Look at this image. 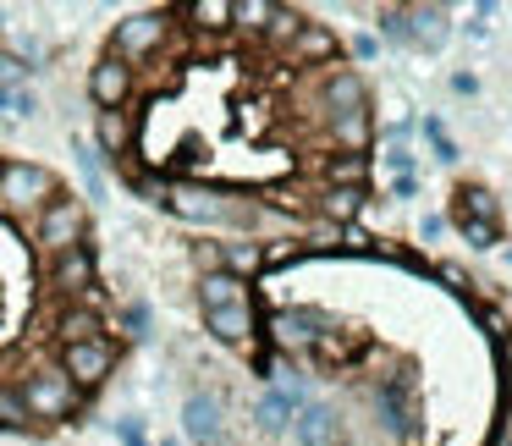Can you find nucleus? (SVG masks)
Segmentation results:
<instances>
[{
	"label": "nucleus",
	"instance_id": "obj_17",
	"mask_svg": "<svg viewBox=\"0 0 512 446\" xmlns=\"http://www.w3.org/2000/svg\"><path fill=\"white\" fill-rule=\"evenodd\" d=\"M292 430H298L303 446H331L336 441V419H331V408H320V402H303L298 419H292Z\"/></svg>",
	"mask_w": 512,
	"mask_h": 446
},
{
	"label": "nucleus",
	"instance_id": "obj_9",
	"mask_svg": "<svg viewBox=\"0 0 512 446\" xmlns=\"http://www.w3.org/2000/svg\"><path fill=\"white\" fill-rule=\"evenodd\" d=\"M50 287L67 292V298H78V292L94 287V254H89V243H83V248H67V254L50 259Z\"/></svg>",
	"mask_w": 512,
	"mask_h": 446
},
{
	"label": "nucleus",
	"instance_id": "obj_32",
	"mask_svg": "<svg viewBox=\"0 0 512 446\" xmlns=\"http://www.w3.org/2000/svg\"><path fill=\"white\" fill-rule=\"evenodd\" d=\"M386 166H391V171H408V166H413L408 144H402V127H397V133H391V144H386Z\"/></svg>",
	"mask_w": 512,
	"mask_h": 446
},
{
	"label": "nucleus",
	"instance_id": "obj_21",
	"mask_svg": "<svg viewBox=\"0 0 512 446\" xmlns=\"http://www.w3.org/2000/svg\"><path fill=\"white\" fill-rule=\"evenodd\" d=\"M364 199H369V188H325V221H336V226H347L358 210H364Z\"/></svg>",
	"mask_w": 512,
	"mask_h": 446
},
{
	"label": "nucleus",
	"instance_id": "obj_18",
	"mask_svg": "<svg viewBox=\"0 0 512 446\" xmlns=\"http://www.w3.org/2000/svg\"><path fill=\"white\" fill-rule=\"evenodd\" d=\"M457 221H479V226H501V204L490 188H457Z\"/></svg>",
	"mask_w": 512,
	"mask_h": 446
},
{
	"label": "nucleus",
	"instance_id": "obj_6",
	"mask_svg": "<svg viewBox=\"0 0 512 446\" xmlns=\"http://www.w3.org/2000/svg\"><path fill=\"white\" fill-rule=\"evenodd\" d=\"M375 408H380V419H386V430L397 435V441H413V435H419V413H413V380H408V375H391L386 386L375 391Z\"/></svg>",
	"mask_w": 512,
	"mask_h": 446
},
{
	"label": "nucleus",
	"instance_id": "obj_35",
	"mask_svg": "<svg viewBox=\"0 0 512 446\" xmlns=\"http://www.w3.org/2000/svg\"><path fill=\"white\" fill-rule=\"evenodd\" d=\"M452 89H457V94H479V78H474V72H457Z\"/></svg>",
	"mask_w": 512,
	"mask_h": 446
},
{
	"label": "nucleus",
	"instance_id": "obj_31",
	"mask_svg": "<svg viewBox=\"0 0 512 446\" xmlns=\"http://www.w3.org/2000/svg\"><path fill=\"white\" fill-rule=\"evenodd\" d=\"M298 28H303V17L281 6V12H276V23H270V39H287V45H292V39H298Z\"/></svg>",
	"mask_w": 512,
	"mask_h": 446
},
{
	"label": "nucleus",
	"instance_id": "obj_37",
	"mask_svg": "<svg viewBox=\"0 0 512 446\" xmlns=\"http://www.w3.org/2000/svg\"><path fill=\"white\" fill-rule=\"evenodd\" d=\"M0 111H12V89L6 83H0Z\"/></svg>",
	"mask_w": 512,
	"mask_h": 446
},
{
	"label": "nucleus",
	"instance_id": "obj_13",
	"mask_svg": "<svg viewBox=\"0 0 512 446\" xmlns=\"http://www.w3.org/2000/svg\"><path fill=\"white\" fill-rule=\"evenodd\" d=\"M182 424H188V435L199 446H215V435H221V402H215L210 391H193V397L182 402Z\"/></svg>",
	"mask_w": 512,
	"mask_h": 446
},
{
	"label": "nucleus",
	"instance_id": "obj_4",
	"mask_svg": "<svg viewBox=\"0 0 512 446\" xmlns=\"http://www.w3.org/2000/svg\"><path fill=\"white\" fill-rule=\"evenodd\" d=\"M111 369H116V342H111V336H94V342H72L67 353H61V375H67L78 391L105 386V375H111Z\"/></svg>",
	"mask_w": 512,
	"mask_h": 446
},
{
	"label": "nucleus",
	"instance_id": "obj_40",
	"mask_svg": "<svg viewBox=\"0 0 512 446\" xmlns=\"http://www.w3.org/2000/svg\"><path fill=\"white\" fill-rule=\"evenodd\" d=\"M166 446H177V441H166Z\"/></svg>",
	"mask_w": 512,
	"mask_h": 446
},
{
	"label": "nucleus",
	"instance_id": "obj_33",
	"mask_svg": "<svg viewBox=\"0 0 512 446\" xmlns=\"http://www.w3.org/2000/svg\"><path fill=\"white\" fill-rule=\"evenodd\" d=\"M122 320H127V336H144V331H149V309H144V303H133Z\"/></svg>",
	"mask_w": 512,
	"mask_h": 446
},
{
	"label": "nucleus",
	"instance_id": "obj_38",
	"mask_svg": "<svg viewBox=\"0 0 512 446\" xmlns=\"http://www.w3.org/2000/svg\"><path fill=\"white\" fill-rule=\"evenodd\" d=\"M0 23H6V12H0Z\"/></svg>",
	"mask_w": 512,
	"mask_h": 446
},
{
	"label": "nucleus",
	"instance_id": "obj_36",
	"mask_svg": "<svg viewBox=\"0 0 512 446\" xmlns=\"http://www.w3.org/2000/svg\"><path fill=\"white\" fill-rule=\"evenodd\" d=\"M375 50H380V45H375V39H369V34H364V39H353V56H358V61H369V56H375Z\"/></svg>",
	"mask_w": 512,
	"mask_h": 446
},
{
	"label": "nucleus",
	"instance_id": "obj_22",
	"mask_svg": "<svg viewBox=\"0 0 512 446\" xmlns=\"http://www.w3.org/2000/svg\"><path fill=\"white\" fill-rule=\"evenodd\" d=\"M276 12H281V6H270V0H232V23L248 28V34H270Z\"/></svg>",
	"mask_w": 512,
	"mask_h": 446
},
{
	"label": "nucleus",
	"instance_id": "obj_11",
	"mask_svg": "<svg viewBox=\"0 0 512 446\" xmlns=\"http://www.w3.org/2000/svg\"><path fill=\"white\" fill-rule=\"evenodd\" d=\"M402 23H408V45L419 50H441L452 23H446V6H402Z\"/></svg>",
	"mask_w": 512,
	"mask_h": 446
},
{
	"label": "nucleus",
	"instance_id": "obj_27",
	"mask_svg": "<svg viewBox=\"0 0 512 446\" xmlns=\"http://www.w3.org/2000/svg\"><path fill=\"white\" fill-rule=\"evenodd\" d=\"M94 336H100V314L94 309H67L61 314V342H94Z\"/></svg>",
	"mask_w": 512,
	"mask_h": 446
},
{
	"label": "nucleus",
	"instance_id": "obj_5",
	"mask_svg": "<svg viewBox=\"0 0 512 446\" xmlns=\"http://www.w3.org/2000/svg\"><path fill=\"white\" fill-rule=\"evenodd\" d=\"M160 39H166V12H133L116 23V39H111V56L116 61H144L149 50H160Z\"/></svg>",
	"mask_w": 512,
	"mask_h": 446
},
{
	"label": "nucleus",
	"instance_id": "obj_20",
	"mask_svg": "<svg viewBox=\"0 0 512 446\" xmlns=\"http://www.w3.org/2000/svg\"><path fill=\"white\" fill-rule=\"evenodd\" d=\"M325 182H331V188H364L369 182V155H331L325 160Z\"/></svg>",
	"mask_w": 512,
	"mask_h": 446
},
{
	"label": "nucleus",
	"instance_id": "obj_15",
	"mask_svg": "<svg viewBox=\"0 0 512 446\" xmlns=\"http://www.w3.org/2000/svg\"><path fill=\"white\" fill-rule=\"evenodd\" d=\"M199 303H204V314H210V309H232V303H248V281L226 276V270H210V276L199 281Z\"/></svg>",
	"mask_w": 512,
	"mask_h": 446
},
{
	"label": "nucleus",
	"instance_id": "obj_23",
	"mask_svg": "<svg viewBox=\"0 0 512 446\" xmlns=\"http://www.w3.org/2000/svg\"><path fill=\"white\" fill-rule=\"evenodd\" d=\"M127 144H133V122H127V111H100V149L105 155H127Z\"/></svg>",
	"mask_w": 512,
	"mask_h": 446
},
{
	"label": "nucleus",
	"instance_id": "obj_14",
	"mask_svg": "<svg viewBox=\"0 0 512 446\" xmlns=\"http://www.w3.org/2000/svg\"><path fill=\"white\" fill-rule=\"evenodd\" d=\"M325 111L331 116H358L369 111V89L358 72H331V83H325Z\"/></svg>",
	"mask_w": 512,
	"mask_h": 446
},
{
	"label": "nucleus",
	"instance_id": "obj_3",
	"mask_svg": "<svg viewBox=\"0 0 512 446\" xmlns=\"http://www.w3.org/2000/svg\"><path fill=\"white\" fill-rule=\"evenodd\" d=\"M83 237H89V210H83L78 199H67V193H56V199L39 210V248L56 259V254H67V248H83Z\"/></svg>",
	"mask_w": 512,
	"mask_h": 446
},
{
	"label": "nucleus",
	"instance_id": "obj_24",
	"mask_svg": "<svg viewBox=\"0 0 512 446\" xmlns=\"http://www.w3.org/2000/svg\"><path fill=\"white\" fill-rule=\"evenodd\" d=\"M265 243H226V276H254V270H265Z\"/></svg>",
	"mask_w": 512,
	"mask_h": 446
},
{
	"label": "nucleus",
	"instance_id": "obj_19",
	"mask_svg": "<svg viewBox=\"0 0 512 446\" xmlns=\"http://www.w3.org/2000/svg\"><path fill=\"white\" fill-rule=\"evenodd\" d=\"M303 402V391L298 386H287V391H270L265 402H259V430H287L292 424V408Z\"/></svg>",
	"mask_w": 512,
	"mask_h": 446
},
{
	"label": "nucleus",
	"instance_id": "obj_10",
	"mask_svg": "<svg viewBox=\"0 0 512 446\" xmlns=\"http://www.w3.org/2000/svg\"><path fill=\"white\" fill-rule=\"evenodd\" d=\"M320 325L325 320H320V314H309V309H281L276 320H270V342L287 347V353H292V347L303 353V347L320 342Z\"/></svg>",
	"mask_w": 512,
	"mask_h": 446
},
{
	"label": "nucleus",
	"instance_id": "obj_7",
	"mask_svg": "<svg viewBox=\"0 0 512 446\" xmlns=\"http://www.w3.org/2000/svg\"><path fill=\"white\" fill-rule=\"evenodd\" d=\"M127 94H133V67L116 61V56H105L100 67L89 72V100L100 105V111H122Z\"/></svg>",
	"mask_w": 512,
	"mask_h": 446
},
{
	"label": "nucleus",
	"instance_id": "obj_16",
	"mask_svg": "<svg viewBox=\"0 0 512 446\" xmlns=\"http://www.w3.org/2000/svg\"><path fill=\"white\" fill-rule=\"evenodd\" d=\"M325 56H336V34L325 23H303L298 39H292V61H298V67H314V61H325Z\"/></svg>",
	"mask_w": 512,
	"mask_h": 446
},
{
	"label": "nucleus",
	"instance_id": "obj_28",
	"mask_svg": "<svg viewBox=\"0 0 512 446\" xmlns=\"http://www.w3.org/2000/svg\"><path fill=\"white\" fill-rule=\"evenodd\" d=\"M28 408H23V391L17 386H0V430H28Z\"/></svg>",
	"mask_w": 512,
	"mask_h": 446
},
{
	"label": "nucleus",
	"instance_id": "obj_1",
	"mask_svg": "<svg viewBox=\"0 0 512 446\" xmlns=\"http://www.w3.org/2000/svg\"><path fill=\"white\" fill-rule=\"evenodd\" d=\"M56 193H61L56 177H50L45 166H34V160H6V171H0V210L6 215L45 210Z\"/></svg>",
	"mask_w": 512,
	"mask_h": 446
},
{
	"label": "nucleus",
	"instance_id": "obj_30",
	"mask_svg": "<svg viewBox=\"0 0 512 446\" xmlns=\"http://www.w3.org/2000/svg\"><path fill=\"white\" fill-rule=\"evenodd\" d=\"M380 34L408 45V23H402V6H380Z\"/></svg>",
	"mask_w": 512,
	"mask_h": 446
},
{
	"label": "nucleus",
	"instance_id": "obj_12",
	"mask_svg": "<svg viewBox=\"0 0 512 446\" xmlns=\"http://www.w3.org/2000/svg\"><path fill=\"white\" fill-rule=\"evenodd\" d=\"M204 331L226 347H243L254 336V303H232V309H210L204 314Z\"/></svg>",
	"mask_w": 512,
	"mask_h": 446
},
{
	"label": "nucleus",
	"instance_id": "obj_29",
	"mask_svg": "<svg viewBox=\"0 0 512 446\" xmlns=\"http://www.w3.org/2000/svg\"><path fill=\"white\" fill-rule=\"evenodd\" d=\"M457 232L468 237L474 248H496L501 243V226H479V221H457Z\"/></svg>",
	"mask_w": 512,
	"mask_h": 446
},
{
	"label": "nucleus",
	"instance_id": "obj_26",
	"mask_svg": "<svg viewBox=\"0 0 512 446\" xmlns=\"http://www.w3.org/2000/svg\"><path fill=\"white\" fill-rule=\"evenodd\" d=\"M188 17H193V28H204V34H221V28H232V0H193Z\"/></svg>",
	"mask_w": 512,
	"mask_h": 446
},
{
	"label": "nucleus",
	"instance_id": "obj_25",
	"mask_svg": "<svg viewBox=\"0 0 512 446\" xmlns=\"http://www.w3.org/2000/svg\"><path fill=\"white\" fill-rule=\"evenodd\" d=\"M331 133H336V144H347V155H364V144H369V111L331 116Z\"/></svg>",
	"mask_w": 512,
	"mask_h": 446
},
{
	"label": "nucleus",
	"instance_id": "obj_34",
	"mask_svg": "<svg viewBox=\"0 0 512 446\" xmlns=\"http://www.w3.org/2000/svg\"><path fill=\"white\" fill-rule=\"evenodd\" d=\"M39 105H34V94L28 89H12V116H34Z\"/></svg>",
	"mask_w": 512,
	"mask_h": 446
},
{
	"label": "nucleus",
	"instance_id": "obj_8",
	"mask_svg": "<svg viewBox=\"0 0 512 446\" xmlns=\"http://www.w3.org/2000/svg\"><path fill=\"white\" fill-rule=\"evenodd\" d=\"M166 204L188 221H237V204L226 193H210V188H171Z\"/></svg>",
	"mask_w": 512,
	"mask_h": 446
},
{
	"label": "nucleus",
	"instance_id": "obj_39",
	"mask_svg": "<svg viewBox=\"0 0 512 446\" xmlns=\"http://www.w3.org/2000/svg\"><path fill=\"white\" fill-rule=\"evenodd\" d=\"M0 171H6V160H0Z\"/></svg>",
	"mask_w": 512,
	"mask_h": 446
},
{
	"label": "nucleus",
	"instance_id": "obj_2",
	"mask_svg": "<svg viewBox=\"0 0 512 446\" xmlns=\"http://www.w3.org/2000/svg\"><path fill=\"white\" fill-rule=\"evenodd\" d=\"M17 391H23L28 419H72V413H78V397H83L61 369H34Z\"/></svg>",
	"mask_w": 512,
	"mask_h": 446
}]
</instances>
